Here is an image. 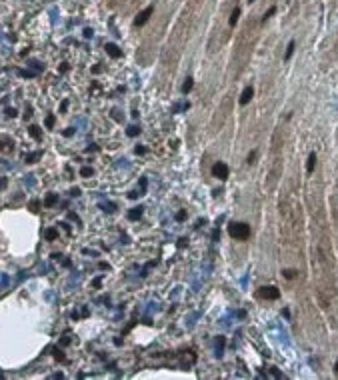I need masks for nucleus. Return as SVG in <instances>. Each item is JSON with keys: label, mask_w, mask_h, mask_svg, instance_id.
<instances>
[{"label": "nucleus", "mask_w": 338, "mask_h": 380, "mask_svg": "<svg viewBox=\"0 0 338 380\" xmlns=\"http://www.w3.org/2000/svg\"><path fill=\"white\" fill-rule=\"evenodd\" d=\"M66 108H68V102L64 100V102H62V104H60V110H62V112H66Z\"/></svg>", "instance_id": "obj_32"}, {"label": "nucleus", "mask_w": 338, "mask_h": 380, "mask_svg": "<svg viewBox=\"0 0 338 380\" xmlns=\"http://www.w3.org/2000/svg\"><path fill=\"white\" fill-rule=\"evenodd\" d=\"M284 276H286V278H292V276H294V270H284Z\"/></svg>", "instance_id": "obj_28"}, {"label": "nucleus", "mask_w": 338, "mask_h": 380, "mask_svg": "<svg viewBox=\"0 0 338 380\" xmlns=\"http://www.w3.org/2000/svg\"><path fill=\"white\" fill-rule=\"evenodd\" d=\"M102 210H108V212H114V204L108 202V204H102Z\"/></svg>", "instance_id": "obj_20"}, {"label": "nucleus", "mask_w": 338, "mask_h": 380, "mask_svg": "<svg viewBox=\"0 0 338 380\" xmlns=\"http://www.w3.org/2000/svg\"><path fill=\"white\" fill-rule=\"evenodd\" d=\"M222 346H224V338L220 336L218 340H216V350H218V354H222Z\"/></svg>", "instance_id": "obj_18"}, {"label": "nucleus", "mask_w": 338, "mask_h": 380, "mask_svg": "<svg viewBox=\"0 0 338 380\" xmlns=\"http://www.w3.org/2000/svg\"><path fill=\"white\" fill-rule=\"evenodd\" d=\"M100 268H102V270H108V268H110V266H108L106 262H100Z\"/></svg>", "instance_id": "obj_34"}, {"label": "nucleus", "mask_w": 338, "mask_h": 380, "mask_svg": "<svg viewBox=\"0 0 338 380\" xmlns=\"http://www.w3.org/2000/svg\"><path fill=\"white\" fill-rule=\"evenodd\" d=\"M134 152H136V154H144V152H146V148H144V146H136Z\"/></svg>", "instance_id": "obj_24"}, {"label": "nucleus", "mask_w": 338, "mask_h": 380, "mask_svg": "<svg viewBox=\"0 0 338 380\" xmlns=\"http://www.w3.org/2000/svg\"><path fill=\"white\" fill-rule=\"evenodd\" d=\"M274 12H276V8H274V6H272L270 10H268V12H266V14H264V18H262V20H264V22H266V18H270V16H272V14H274Z\"/></svg>", "instance_id": "obj_21"}, {"label": "nucleus", "mask_w": 338, "mask_h": 380, "mask_svg": "<svg viewBox=\"0 0 338 380\" xmlns=\"http://www.w3.org/2000/svg\"><path fill=\"white\" fill-rule=\"evenodd\" d=\"M56 200H58L56 196H54V194H50V196L46 198V202H44V204H46V206H54V204H56Z\"/></svg>", "instance_id": "obj_16"}, {"label": "nucleus", "mask_w": 338, "mask_h": 380, "mask_svg": "<svg viewBox=\"0 0 338 380\" xmlns=\"http://www.w3.org/2000/svg\"><path fill=\"white\" fill-rule=\"evenodd\" d=\"M212 174L220 180H226L228 178V166H226L224 162H216L214 166H212Z\"/></svg>", "instance_id": "obj_3"}, {"label": "nucleus", "mask_w": 338, "mask_h": 380, "mask_svg": "<svg viewBox=\"0 0 338 380\" xmlns=\"http://www.w3.org/2000/svg\"><path fill=\"white\" fill-rule=\"evenodd\" d=\"M70 194H72V196H78V194H80V188H72V190H70Z\"/></svg>", "instance_id": "obj_33"}, {"label": "nucleus", "mask_w": 338, "mask_h": 380, "mask_svg": "<svg viewBox=\"0 0 338 380\" xmlns=\"http://www.w3.org/2000/svg\"><path fill=\"white\" fill-rule=\"evenodd\" d=\"M254 158H256V152H250L248 154V162H254Z\"/></svg>", "instance_id": "obj_30"}, {"label": "nucleus", "mask_w": 338, "mask_h": 380, "mask_svg": "<svg viewBox=\"0 0 338 380\" xmlns=\"http://www.w3.org/2000/svg\"><path fill=\"white\" fill-rule=\"evenodd\" d=\"M72 132H74V130H72V128H68V130H64V136H72Z\"/></svg>", "instance_id": "obj_35"}, {"label": "nucleus", "mask_w": 338, "mask_h": 380, "mask_svg": "<svg viewBox=\"0 0 338 380\" xmlns=\"http://www.w3.org/2000/svg\"><path fill=\"white\" fill-rule=\"evenodd\" d=\"M6 116L14 118V116H16V110H14V108H6Z\"/></svg>", "instance_id": "obj_23"}, {"label": "nucleus", "mask_w": 338, "mask_h": 380, "mask_svg": "<svg viewBox=\"0 0 338 380\" xmlns=\"http://www.w3.org/2000/svg\"><path fill=\"white\" fill-rule=\"evenodd\" d=\"M54 358H56V360H64V354L56 348V350H54Z\"/></svg>", "instance_id": "obj_22"}, {"label": "nucleus", "mask_w": 338, "mask_h": 380, "mask_svg": "<svg viewBox=\"0 0 338 380\" xmlns=\"http://www.w3.org/2000/svg\"><path fill=\"white\" fill-rule=\"evenodd\" d=\"M20 76H28V78H30V76H34V74H32V72H28V70H22Z\"/></svg>", "instance_id": "obj_29"}, {"label": "nucleus", "mask_w": 338, "mask_h": 380, "mask_svg": "<svg viewBox=\"0 0 338 380\" xmlns=\"http://www.w3.org/2000/svg\"><path fill=\"white\" fill-rule=\"evenodd\" d=\"M84 38H92V28H86V30H84Z\"/></svg>", "instance_id": "obj_26"}, {"label": "nucleus", "mask_w": 338, "mask_h": 380, "mask_svg": "<svg viewBox=\"0 0 338 380\" xmlns=\"http://www.w3.org/2000/svg\"><path fill=\"white\" fill-rule=\"evenodd\" d=\"M100 284H102V278H94V282H92V286H94V288H98Z\"/></svg>", "instance_id": "obj_25"}, {"label": "nucleus", "mask_w": 338, "mask_h": 380, "mask_svg": "<svg viewBox=\"0 0 338 380\" xmlns=\"http://www.w3.org/2000/svg\"><path fill=\"white\" fill-rule=\"evenodd\" d=\"M184 216H186L184 212H178V214H176V218H178V220H184Z\"/></svg>", "instance_id": "obj_36"}, {"label": "nucleus", "mask_w": 338, "mask_h": 380, "mask_svg": "<svg viewBox=\"0 0 338 380\" xmlns=\"http://www.w3.org/2000/svg\"><path fill=\"white\" fill-rule=\"evenodd\" d=\"M30 116H32V108L28 106V108H26V112H24V118H30Z\"/></svg>", "instance_id": "obj_27"}, {"label": "nucleus", "mask_w": 338, "mask_h": 380, "mask_svg": "<svg viewBox=\"0 0 338 380\" xmlns=\"http://www.w3.org/2000/svg\"><path fill=\"white\" fill-rule=\"evenodd\" d=\"M40 156H42V152H32V154H26V156H24V160H26L28 164H32V162H36Z\"/></svg>", "instance_id": "obj_10"}, {"label": "nucleus", "mask_w": 338, "mask_h": 380, "mask_svg": "<svg viewBox=\"0 0 338 380\" xmlns=\"http://www.w3.org/2000/svg\"><path fill=\"white\" fill-rule=\"evenodd\" d=\"M190 90H192V78H186V82L182 84V92H184V94H188Z\"/></svg>", "instance_id": "obj_14"}, {"label": "nucleus", "mask_w": 338, "mask_h": 380, "mask_svg": "<svg viewBox=\"0 0 338 380\" xmlns=\"http://www.w3.org/2000/svg\"><path fill=\"white\" fill-rule=\"evenodd\" d=\"M140 216H142V208H140V206H138V208H132V210L128 212V218H130V220H138Z\"/></svg>", "instance_id": "obj_9"}, {"label": "nucleus", "mask_w": 338, "mask_h": 380, "mask_svg": "<svg viewBox=\"0 0 338 380\" xmlns=\"http://www.w3.org/2000/svg\"><path fill=\"white\" fill-rule=\"evenodd\" d=\"M294 48H296V44H294V40H292V42H290V44H288V48H286V56H284V58H286V60H288V58H290V56H292V52H294Z\"/></svg>", "instance_id": "obj_15"}, {"label": "nucleus", "mask_w": 338, "mask_h": 380, "mask_svg": "<svg viewBox=\"0 0 338 380\" xmlns=\"http://www.w3.org/2000/svg\"><path fill=\"white\" fill-rule=\"evenodd\" d=\"M228 234L232 238H236V240H246L250 236V226L244 222H232L228 226Z\"/></svg>", "instance_id": "obj_1"}, {"label": "nucleus", "mask_w": 338, "mask_h": 380, "mask_svg": "<svg viewBox=\"0 0 338 380\" xmlns=\"http://www.w3.org/2000/svg\"><path fill=\"white\" fill-rule=\"evenodd\" d=\"M28 132H30V136H32V138H36V140L42 136V134H40V128H38V126H30V128H28Z\"/></svg>", "instance_id": "obj_13"}, {"label": "nucleus", "mask_w": 338, "mask_h": 380, "mask_svg": "<svg viewBox=\"0 0 338 380\" xmlns=\"http://www.w3.org/2000/svg\"><path fill=\"white\" fill-rule=\"evenodd\" d=\"M92 174H94V170H92L90 166H84V168H80V176H82V178H90Z\"/></svg>", "instance_id": "obj_12"}, {"label": "nucleus", "mask_w": 338, "mask_h": 380, "mask_svg": "<svg viewBox=\"0 0 338 380\" xmlns=\"http://www.w3.org/2000/svg\"><path fill=\"white\" fill-rule=\"evenodd\" d=\"M6 186V178H0V188H4Z\"/></svg>", "instance_id": "obj_37"}, {"label": "nucleus", "mask_w": 338, "mask_h": 380, "mask_svg": "<svg viewBox=\"0 0 338 380\" xmlns=\"http://www.w3.org/2000/svg\"><path fill=\"white\" fill-rule=\"evenodd\" d=\"M314 166H316V154H314V152H312V154L308 156V162H306V172L310 174V172L314 170Z\"/></svg>", "instance_id": "obj_7"}, {"label": "nucleus", "mask_w": 338, "mask_h": 380, "mask_svg": "<svg viewBox=\"0 0 338 380\" xmlns=\"http://www.w3.org/2000/svg\"><path fill=\"white\" fill-rule=\"evenodd\" d=\"M126 132H128V136H136V134H140V128L138 126H130Z\"/></svg>", "instance_id": "obj_17"}, {"label": "nucleus", "mask_w": 338, "mask_h": 380, "mask_svg": "<svg viewBox=\"0 0 338 380\" xmlns=\"http://www.w3.org/2000/svg\"><path fill=\"white\" fill-rule=\"evenodd\" d=\"M106 52H108V56H112V58H120L122 56V50H118V46L112 44V42H106Z\"/></svg>", "instance_id": "obj_5"}, {"label": "nucleus", "mask_w": 338, "mask_h": 380, "mask_svg": "<svg viewBox=\"0 0 338 380\" xmlns=\"http://www.w3.org/2000/svg\"><path fill=\"white\" fill-rule=\"evenodd\" d=\"M30 210H32V212L38 210V202H32V204H30Z\"/></svg>", "instance_id": "obj_31"}, {"label": "nucleus", "mask_w": 338, "mask_h": 380, "mask_svg": "<svg viewBox=\"0 0 338 380\" xmlns=\"http://www.w3.org/2000/svg\"><path fill=\"white\" fill-rule=\"evenodd\" d=\"M334 372L338 374V360H336V366H334Z\"/></svg>", "instance_id": "obj_38"}, {"label": "nucleus", "mask_w": 338, "mask_h": 380, "mask_svg": "<svg viewBox=\"0 0 338 380\" xmlns=\"http://www.w3.org/2000/svg\"><path fill=\"white\" fill-rule=\"evenodd\" d=\"M44 236H46V240L52 242V240H56V238H58V230H56V228H48V230L44 232Z\"/></svg>", "instance_id": "obj_8"}, {"label": "nucleus", "mask_w": 338, "mask_h": 380, "mask_svg": "<svg viewBox=\"0 0 338 380\" xmlns=\"http://www.w3.org/2000/svg\"><path fill=\"white\" fill-rule=\"evenodd\" d=\"M238 16H240V8H234V10H232V14H230V20H228V22H230V26H234V24L238 22Z\"/></svg>", "instance_id": "obj_11"}, {"label": "nucleus", "mask_w": 338, "mask_h": 380, "mask_svg": "<svg viewBox=\"0 0 338 380\" xmlns=\"http://www.w3.org/2000/svg\"><path fill=\"white\" fill-rule=\"evenodd\" d=\"M54 122H56V118H54L52 114H50V116H46V126H48V128H52V126H54Z\"/></svg>", "instance_id": "obj_19"}, {"label": "nucleus", "mask_w": 338, "mask_h": 380, "mask_svg": "<svg viewBox=\"0 0 338 380\" xmlns=\"http://www.w3.org/2000/svg\"><path fill=\"white\" fill-rule=\"evenodd\" d=\"M248 2H254V0H248Z\"/></svg>", "instance_id": "obj_39"}, {"label": "nucleus", "mask_w": 338, "mask_h": 380, "mask_svg": "<svg viewBox=\"0 0 338 380\" xmlns=\"http://www.w3.org/2000/svg\"><path fill=\"white\" fill-rule=\"evenodd\" d=\"M154 12V6H148L146 10H142L140 14H138V18L134 20V24L136 26H142V24H146L148 22V18H150V14Z\"/></svg>", "instance_id": "obj_4"}, {"label": "nucleus", "mask_w": 338, "mask_h": 380, "mask_svg": "<svg viewBox=\"0 0 338 380\" xmlns=\"http://www.w3.org/2000/svg\"><path fill=\"white\" fill-rule=\"evenodd\" d=\"M252 94H254V90H252V86H248V88H244V92H242V96H240V104H242V106H246L248 102H250V98H252Z\"/></svg>", "instance_id": "obj_6"}, {"label": "nucleus", "mask_w": 338, "mask_h": 380, "mask_svg": "<svg viewBox=\"0 0 338 380\" xmlns=\"http://www.w3.org/2000/svg\"><path fill=\"white\" fill-rule=\"evenodd\" d=\"M258 296L260 298H266V300H276V298L280 296V290L274 288V286H264V288L258 290Z\"/></svg>", "instance_id": "obj_2"}]
</instances>
